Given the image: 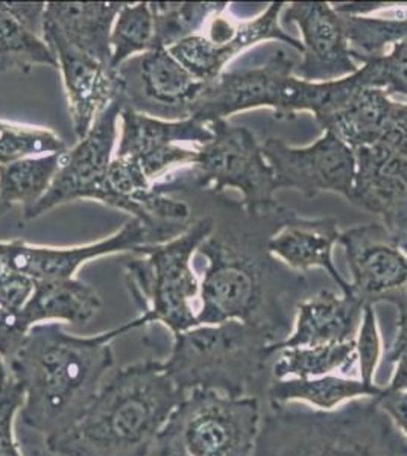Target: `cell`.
<instances>
[{
	"label": "cell",
	"mask_w": 407,
	"mask_h": 456,
	"mask_svg": "<svg viewBox=\"0 0 407 456\" xmlns=\"http://www.w3.org/2000/svg\"><path fill=\"white\" fill-rule=\"evenodd\" d=\"M253 456H407V436L376 397L333 411L266 403Z\"/></svg>",
	"instance_id": "3"
},
{
	"label": "cell",
	"mask_w": 407,
	"mask_h": 456,
	"mask_svg": "<svg viewBox=\"0 0 407 456\" xmlns=\"http://www.w3.org/2000/svg\"><path fill=\"white\" fill-rule=\"evenodd\" d=\"M198 251L208 260L198 324L242 322L265 330L275 344L286 341L294 329L297 305L303 300L299 277H277L265 262L221 236L210 234Z\"/></svg>",
	"instance_id": "4"
},
{
	"label": "cell",
	"mask_w": 407,
	"mask_h": 456,
	"mask_svg": "<svg viewBox=\"0 0 407 456\" xmlns=\"http://www.w3.org/2000/svg\"><path fill=\"white\" fill-rule=\"evenodd\" d=\"M66 151V143L52 131L0 122V165L42 156L45 152L53 154Z\"/></svg>",
	"instance_id": "31"
},
{
	"label": "cell",
	"mask_w": 407,
	"mask_h": 456,
	"mask_svg": "<svg viewBox=\"0 0 407 456\" xmlns=\"http://www.w3.org/2000/svg\"><path fill=\"white\" fill-rule=\"evenodd\" d=\"M397 363L391 382L387 385V391L389 393H406L407 391V346L398 353L397 358L394 361Z\"/></svg>",
	"instance_id": "38"
},
{
	"label": "cell",
	"mask_w": 407,
	"mask_h": 456,
	"mask_svg": "<svg viewBox=\"0 0 407 456\" xmlns=\"http://www.w3.org/2000/svg\"><path fill=\"white\" fill-rule=\"evenodd\" d=\"M376 400L407 436V391L406 393H389L383 388L382 393L376 395Z\"/></svg>",
	"instance_id": "37"
},
{
	"label": "cell",
	"mask_w": 407,
	"mask_h": 456,
	"mask_svg": "<svg viewBox=\"0 0 407 456\" xmlns=\"http://www.w3.org/2000/svg\"><path fill=\"white\" fill-rule=\"evenodd\" d=\"M340 232L333 218L305 219L297 215L280 224L266 242L269 255L299 273L321 268L330 275L344 296H351L346 281L333 262V247L339 244Z\"/></svg>",
	"instance_id": "21"
},
{
	"label": "cell",
	"mask_w": 407,
	"mask_h": 456,
	"mask_svg": "<svg viewBox=\"0 0 407 456\" xmlns=\"http://www.w3.org/2000/svg\"><path fill=\"white\" fill-rule=\"evenodd\" d=\"M118 156L135 161L151 183L175 165H193L198 150H187L180 143L206 145L212 141V131L193 118L165 120L125 107L120 113Z\"/></svg>",
	"instance_id": "14"
},
{
	"label": "cell",
	"mask_w": 407,
	"mask_h": 456,
	"mask_svg": "<svg viewBox=\"0 0 407 456\" xmlns=\"http://www.w3.org/2000/svg\"><path fill=\"white\" fill-rule=\"evenodd\" d=\"M284 6V2H273L266 11L253 20L240 21L238 37L225 45H215L206 36L195 34L176 43L167 51L193 78L204 84L215 81L232 58L258 43L269 40L284 43L301 53V42L289 36L280 27V14L283 12Z\"/></svg>",
	"instance_id": "20"
},
{
	"label": "cell",
	"mask_w": 407,
	"mask_h": 456,
	"mask_svg": "<svg viewBox=\"0 0 407 456\" xmlns=\"http://www.w3.org/2000/svg\"><path fill=\"white\" fill-rule=\"evenodd\" d=\"M225 2H151L154 19V47H169L195 36L213 16L227 11Z\"/></svg>",
	"instance_id": "29"
},
{
	"label": "cell",
	"mask_w": 407,
	"mask_h": 456,
	"mask_svg": "<svg viewBox=\"0 0 407 456\" xmlns=\"http://www.w3.org/2000/svg\"><path fill=\"white\" fill-rule=\"evenodd\" d=\"M125 104L122 90L99 114L87 135L75 148L62 154L61 165L47 192L32 208L23 210L25 219H36L64 202L98 200L110 208H120V202L109 186L118 120Z\"/></svg>",
	"instance_id": "10"
},
{
	"label": "cell",
	"mask_w": 407,
	"mask_h": 456,
	"mask_svg": "<svg viewBox=\"0 0 407 456\" xmlns=\"http://www.w3.org/2000/svg\"><path fill=\"white\" fill-rule=\"evenodd\" d=\"M128 109L152 118H189L206 84L193 78L166 47L129 58L118 69Z\"/></svg>",
	"instance_id": "13"
},
{
	"label": "cell",
	"mask_w": 407,
	"mask_h": 456,
	"mask_svg": "<svg viewBox=\"0 0 407 456\" xmlns=\"http://www.w3.org/2000/svg\"><path fill=\"white\" fill-rule=\"evenodd\" d=\"M23 400V388L14 379L0 387V456H20L12 436V421Z\"/></svg>",
	"instance_id": "33"
},
{
	"label": "cell",
	"mask_w": 407,
	"mask_h": 456,
	"mask_svg": "<svg viewBox=\"0 0 407 456\" xmlns=\"http://www.w3.org/2000/svg\"><path fill=\"white\" fill-rule=\"evenodd\" d=\"M382 358V338L379 332L376 311L366 305L362 312L361 327L356 338V362L359 376L365 384H374L377 365Z\"/></svg>",
	"instance_id": "32"
},
{
	"label": "cell",
	"mask_w": 407,
	"mask_h": 456,
	"mask_svg": "<svg viewBox=\"0 0 407 456\" xmlns=\"http://www.w3.org/2000/svg\"><path fill=\"white\" fill-rule=\"evenodd\" d=\"M295 68L288 51L277 49L260 68L222 72L202 87L189 118L208 125L262 107L273 110L280 120L294 119L299 111L314 114L322 99V84L297 78Z\"/></svg>",
	"instance_id": "8"
},
{
	"label": "cell",
	"mask_w": 407,
	"mask_h": 456,
	"mask_svg": "<svg viewBox=\"0 0 407 456\" xmlns=\"http://www.w3.org/2000/svg\"><path fill=\"white\" fill-rule=\"evenodd\" d=\"M140 316L98 337H73L60 322L36 324L6 362L11 378L23 388L19 425L36 438L70 429L116 367L111 342L144 326Z\"/></svg>",
	"instance_id": "1"
},
{
	"label": "cell",
	"mask_w": 407,
	"mask_h": 456,
	"mask_svg": "<svg viewBox=\"0 0 407 456\" xmlns=\"http://www.w3.org/2000/svg\"><path fill=\"white\" fill-rule=\"evenodd\" d=\"M125 2H47L45 20L64 40L111 68V31Z\"/></svg>",
	"instance_id": "24"
},
{
	"label": "cell",
	"mask_w": 407,
	"mask_h": 456,
	"mask_svg": "<svg viewBox=\"0 0 407 456\" xmlns=\"http://www.w3.org/2000/svg\"><path fill=\"white\" fill-rule=\"evenodd\" d=\"M356 363V341L313 347H279L273 362V379L322 378L350 374Z\"/></svg>",
	"instance_id": "27"
},
{
	"label": "cell",
	"mask_w": 407,
	"mask_h": 456,
	"mask_svg": "<svg viewBox=\"0 0 407 456\" xmlns=\"http://www.w3.org/2000/svg\"><path fill=\"white\" fill-rule=\"evenodd\" d=\"M36 289V281L0 262V306L20 311Z\"/></svg>",
	"instance_id": "34"
},
{
	"label": "cell",
	"mask_w": 407,
	"mask_h": 456,
	"mask_svg": "<svg viewBox=\"0 0 407 456\" xmlns=\"http://www.w3.org/2000/svg\"><path fill=\"white\" fill-rule=\"evenodd\" d=\"M11 379L10 370H8V365H6L4 358L0 356V387L2 385H5L8 380Z\"/></svg>",
	"instance_id": "39"
},
{
	"label": "cell",
	"mask_w": 407,
	"mask_h": 456,
	"mask_svg": "<svg viewBox=\"0 0 407 456\" xmlns=\"http://www.w3.org/2000/svg\"><path fill=\"white\" fill-rule=\"evenodd\" d=\"M143 245H151L150 232L142 221L133 218L111 238L84 247L46 248L23 240L0 242V262L37 281H68L87 260L122 251L135 253Z\"/></svg>",
	"instance_id": "19"
},
{
	"label": "cell",
	"mask_w": 407,
	"mask_h": 456,
	"mask_svg": "<svg viewBox=\"0 0 407 456\" xmlns=\"http://www.w3.org/2000/svg\"><path fill=\"white\" fill-rule=\"evenodd\" d=\"M395 102L383 90L362 87L350 75L325 83L324 101L313 116L324 133L356 151L383 141Z\"/></svg>",
	"instance_id": "16"
},
{
	"label": "cell",
	"mask_w": 407,
	"mask_h": 456,
	"mask_svg": "<svg viewBox=\"0 0 407 456\" xmlns=\"http://www.w3.org/2000/svg\"><path fill=\"white\" fill-rule=\"evenodd\" d=\"M150 456H191L183 436V419L178 408L155 438Z\"/></svg>",
	"instance_id": "36"
},
{
	"label": "cell",
	"mask_w": 407,
	"mask_h": 456,
	"mask_svg": "<svg viewBox=\"0 0 407 456\" xmlns=\"http://www.w3.org/2000/svg\"><path fill=\"white\" fill-rule=\"evenodd\" d=\"M213 218L193 221L184 233L165 244L143 245L140 257L125 265L126 283L148 322H160L174 335L198 327L191 301L201 285L191 270V257L213 233Z\"/></svg>",
	"instance_id": "7"
},
{
	"label": "cell",
	"mask_w": 407,
	"mask_h": 456,
	"mask_svg": "<svg viewBox=\"0 0 407 456\" xmlns=\"http://www.w3.org/2000/svg\"><path fill=\"white\" fill-rule=\"evenodd\" d=\"M111 69H118L137 53L154 49V19L150 2L125 4L111 31Z\"/></svg>",
	"instance_id": "30"
},
{
	"label": "cell",
	"mask_w": 407,
	"mask_h": 456,
	"mask_svg": "<svg viewBox=\"0 0 407 456\" xmlns=\"http://www.w3.org/2000/svg\"><path fill=\"white\" fill-rule=\"evenodd\" d=\"M186 397L155 359L114 370L81 419L45 447L55 456H150Z\"/></svg>",
	"instance_id": "2"
},
{
	"label": "cell",
	"mask_w": 407,
	"mask_h": 456,
	"mask_svg": "<svg viewBox=\"0 0 407 456\" xmlns=\"http://www.w3.org/2000/svg\"><path fill=\"white\" fill-rule=\"evenodd\" d=\"M62 154L53 152L0 165V202L10 208L14 204H21L23 210L32 208L57 175Z\"/></svg>",
	"instance_id": "28"
},
{
	"label": "cell",
	"mask_w": 407,
	"mask_h": 456,
	"mask_svg": "<svg viewBox=\"0 0 407 456\" xmlns=\"http://www.w3.org/2000/svg\"><path fill=\"white\" fill-rule=\"evenodd\" d=\"M29 322L20 311H12L0 306V356L5 362L11 361L20 348L26 333L29 332Z\"/></svg>",
	"instance_id": "35"
},
{
	"label": "cell",
	"mask_w": 407,
	"mask_h": 456,
	"mask_svg": "<svg viewBox=\"0 0 407 456\" xmlns=\"http://www.w3.org/2000/svg\"><path fill=\"white\" fill-rule=\"evenodd\" d=\"M354 154L350 204L377 215L398 244H407V157L385 143L359 148Z\"/></svg>",
	"instance_id": "17"
},
{
	"label": "cell",
	"mask_w": 407,
	"mask_h": 456,
	"mask_svg": "<svg viewBox=\"0 0 407 456\" xmlns=\"http://www.w3.org/2000/svg\"><path fill=\"white\" fill-rule=\"evenodd\" d=\"M283 19L301 31L303 60L295 77L309 83H330L359 70L342 16L329 2H294L284 6Z\"/></svg>",
	"instance_id": "15"
},
{
	"label": "cell",
	"mask_w": 407,
	"mask_h": 456,
	"mask_svg": "<svg viewBox=\"0 0 407 456\" xmlns=\"http://www.w3.org/2000/svg\"><path fill=\"white\" fill-rule=\"evenodd\" d=\"M207 126L212 141L198 148L191 171L181 178L154 183L155 189L169 195L191 187L212 189L215 193L236 189L242 193L243 208L251 218L284 221L294 215L273 197L277 192L273 172L253 131L224 119Z\"/></svg>",
	"instance_id": "6"
},
{
	"label": "cell",
	"mask_w": 407,
	"mask_h": 456,
	"mask_svg": "<svg viewBox=\"0 0 407 456\" xmlns=\"http://www.w3.org/2000/svg\"><path fill=\"white\" fill-rule=\"evenodd\" d=\"M43 2H0V73L29 72L43 64L58 69V60L43 40Z\"/></svg>",
	"instance_id": "23"
},
{
	"label": "cell",
	"mask_w": 407,
	"mask_h": 456,
	"mask_svg": "<svg viewBox=\"0 0 407 456\" xmlns=\"http://www.w3.org/2000/svg\"><path fill=\"white\" fill-rule=\"evenodd\" d=\"M265 159L273 172L277 191L294 189L305 197L338 193L351 202L356 180V154L331 133L305 148L289 146L277 137L262 143Z\"/></svg>",
	"instance_id": "12"
},
{
	"label": "cell",
	"mask_w": 407,
	"mask_h": 456,
	"mask_svg": "<svg viewBox=\"0 0 407 456\" xmlns=\"http://www.w3.org/2000/svg\"><path fill=\"white\" fill-rule=\"evenodd\" d=\"M402 248L407 253V244L402 245Z\"/></svg>",
	"instance_id": "41"
},
{
	"label": "cell",
	"mask_w": 407,
	"mask_h": 456,
	"mask_svg": "<svg viewBox=\"0 0 407 456\" xmlns=\"http://www.w3.org/2000/svg\"><path fill=\"white\" fill-rule=\"evenodd\" d=\"M8 208H6L5 204H2V202H0V219H2L4 215H5V212L8 210Z\"/></svg>",
	"instance_id": "40"
},
{
	"label": "cell",
	"mask_w": 407,
	"mask_h": 456,
	"mask_svg": "<svg viewBox=\"0 0 407 456\" xmlns=\"http://www.w3.org/2000/svg\"><path fill=\"white\" fill-rule=\"evenodd\" d=\"M363 307L353 296L320 290L297 305L294 329L279 347H313L356 341Z\"/></svg>",
	"instance_id": "22"
},
{
	"label": "cell",
	"mask_w": 407,
	"mask_h": 456,
	"mask_svg": "<svg viewBox=\"0 0 407 456\" xmlns=\"http://www.w3.org/2000/svg\"><path fill=\"white\" fill-rule=\"evenodd\" d=\"M43 40L58 60L66 90L73 130L81 141L103 110L122 90L118 70L69 45L57 28L43 17Z\"/></svg>",
	"instance_id": "18"
},
{
	"label": "cell",
	"mask_w": 407,
	"mask_h": 456,
	"mask_svg": "<svg viewBox=\"0 0 407 456\" xmlns=\"http://www.w3.org/2000/svg\"><path fill=\"white\" fill-rule=\"evenodd\" d=\"M351 273V296L363 306L391 303L397 307V333L387 353L394 363L407 346V253L382 224H365L342 232Z\"/></svg>",
	"instance_id": "9"
},
{
	"label": "cell",
	"mask_w": 407,
	"mask_h": 456,
	"mask_svg": "<svg viewBox=\"0 0 407 456\" xmlns=\"http://www.w3.org/2000/svg\"><path fill=\"white\" fill-rule=\"evenodd\" d=\"M178 411L191 456H253L262 400L191 391Z\"/></svg>",
	"instance_id": "11"
},
{
	"label": "cell",
	"mask_w": 407,
	"mask_h": 456,
	"mask_svg": "<svg viewBox=\"0 0 407 456\" xmlns=\"http://www.w3.org/2000/svg\"><path fill=\"white\" fill-rule=\"evenodd\" d=\"M174 338L163 367L181 393L213 391L230 397L266 399L279 344L262 329L227 322L193 327Z\"/></svg>",
	"instance_id": "5"
},
{
	"label": "cell",
	"mask_w": 407,
	"mask_h": 456,
	"mask_svg": "<svg viewBox=\"0 0 407 456\" xmlns=\"http://www.w3.org/2000/svg\"><path fill=\"white\" fill-rule=\"evenodd\" d=\"M102 307V300L94 288L84 281H36V289L21 314L36 326L49 320H62L72 324H87Z\"/></svg>",
	"instance_id": "25"
},
{
	"label": "cell",
	"mask_w": 407,
	"mask_h": 456,
	"mask_svg": "<svg viewBox=\"0 0 407 456\" xmlns=\"http://www.w3.org/2000/svg\"><path fill=\"white\" fill-rule=\"evenodd\" d=\"M382 389L376 384H365L361 379L338 374L312 379H273L266 393V403L303 402L316 410L333 411L350 400L376 397Z\"/></svg>",
	"instance_id": "26"
}]
</instances>
